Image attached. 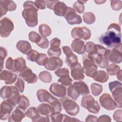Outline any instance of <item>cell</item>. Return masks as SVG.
Wrapping results in <instances>:
<instances>
[{
	"mask_svg": "<svg viewBox=\"0 0 122 122\" xmlns=\"http://www.w3.org/2000/svg\"><path fill=\"white\" fill-rule=\"evenodd\" d=\"M82 61L83 65L82 68L84 73L86 76L92 78L97 71V65L88 57L87 54L83 55Z\"/></svg>",
	"mask_w": 122,
	"mask_h": 122,
	"instance_id": "obj_6",
	"label": "cell"
},
{
	"mask_svg": "<svg viewBox=\"0 0 122 122\" xmlns=\"http://www.w3.org/2000/svg\"><path fill=\"white\" fill-rule=\"evenodd\" d=\"M39 32L41 36L46 37L51 34V30L48 25L42 24L39 27Z\"/></svg>",
	"mask_w": 122,
	"mask_h": 122,
	"instance_id": "obj_30",
	"label": "cell"
},
{
	"mask_svg": "<svg viewBox=\"0 0 122 122\" xmlns=\"http://www.w3.org/2000/svg\"><path fill=\"white\" fill-rule=\"evenodd\" d=\"M29 39L32 42L37 43L39 41L41 38V36L37 32L35 31H30L29 33Z\"/></svg>",
	"mask_w": 122,
	"mask_h": 122,
	"instance_id": "obj_42",
	"label": "cell"
},
{
	"mask_svg": "<svg viewBox=\"0 0 122 122\" xmlns=\"http://www.w3.org/2000/svg\"><path fill=\"white\" fill-rule=\"evenodd\" d=\"M122 110H117L114 112L113 115V119L116 122H121L122 121Z\"/></svg>",
	"mask_w": 122,
	"mask_h": 122,
	"instance_id": "obj_55",
	"label": "cell"
},
{
	"mask_svg": "<svg viewBox=\"0 0 122 122\" xmlns=\"http://www.w3.org/2000/svg\"><path fill=\"white\" fill-rule=\"evenodd\" d=\"M92 93L95 96H98L102 92L103 88L101 84L97 83H92L91 85Z\"/></svg>",
	"mask_w": 122,
	"mask_h": 122,
	"instance_id": "obj_32",
	"label": "cell"
},
{
	"mask_svg": "<svg viewBox=\"0 0 122 122\" xmlns=\"http://www.w3.org/2000/svg\"><path fill=\"white\" fill-rule=\"evenodd\" d=\"M84 22L88 24H93L96 20L94 14L91 12H87L84 13L83 15Z\"/></svg>",
	"mask_w": 122,
	"mask_h": 122,
	"instance_id": "obj_33",
	"label": "cell"
},
{
	"mask_svg": "<svg viewBox=\"0 0 122 122\" xmlns=\"http://www.w3.org/2000/svg\"><path fill=\"white\" fill-rule=\"evenodd\" d=\"M93 79L99 82L104 83L106 82L109 79V75L107 72L103 70H99L96 71L92 77Z\"/></svg>",
	"mask_w": 122,
	"mask_h": 122,
	"instance_id": "obj_27",
	"label": "cell"
},
{
	"mask_svg": "<svg viewBox=\"0 0 122 122\" xmlns=\"http://www.w3.org/2000/svg\"><path fill=\"white\" fill-rule=\"evenodd\" d=\"M81 106L87 109L90 112L97 114L101 109L98 102L91 95H86L82 97L81 100Z\"/></svg>",
	"mask_w": 122,
	"mask_h": 122,
	"instance_id": "obj_5",
	"label": "cell"
},
{
	"mask_svg": "<svg viewBox=\"0 0 122 122\" xmlns=\"http://www.w3.org/2000/svg\"><path fill=\"white\" fill-rule=\"evenodd\" d=\"M80 121L79 120L75 118H72L71 117L66 114H63V118L62 122H79Z\"/></svg>",
	"mask_w": 122,
	"mask_h": 122,
	"instance_id": "obj_58",
	"label": "cell"
},
{
	"mask_svg": "<svg viewBox=\"0 0 122 122\" xmlns=\"http://www.w3.org/2000/svg\"><path fill=\"white\" fill-rule=\"evenodd\" d=\"M66 56L65 62L70 68L78 63L77 56L74 54L72 52L66 55Z\"/></svg>",
	"mask_w": 122,
	"mask_h": 122,
	"instance_id": "obj_28",
	"label": "cell"
},
{
	"mask_svg": "<svg viewBox=\"0 0 122 122\" xmlns=\"http://www.w3.org/2000/svg\"><path fill=\"white\" fill-rule=\"evenodd\" d=\"M37 110L42 116L46 117H51V116L55 112L54 109L50 104L42 103L37 107Z\"/></svg>",
	"mask_w": 122,
	"mask_h": 122,
	"instance_id": "obj_20",
	"label": "cell"
},
{
	"mask_svg": "<svg viewBox=\"0 0 122 122\" xmlns=\"http://www.w3.org/2000/svg\"><path fill=\"white\" fill-rule=\"evenodd\" d=\"M36 94L37 98L40 102H48L50 105L58 100L45 89L38 90Z\"/></svg>",
	"mask_w": 122,
	"mask_h": 122,
	"instance_id": "obj_16",
	"label": "cell"
},
{
	"mask_svg": "<svg viewBox=\"0 0 122 122\" xmlns=\"http://www.w3.org/2000/svg\"><path fill=\"white\" fill-rule=\"evenodd\" d=\"M47 53L50 57H59L61 54V51L60 47H51L48 50Z\"/></svg>",
	"mask_w": 122,
	"mask_h": 122,
	"instance_id": "obj_35",
	"label": "cell"
},
{
	"mask_svg": "<svg viewBox=\"0 0 122 122\" xmlns=\"http://www.w3.org/2000/svg\"><path fill=\"white\" fill-rule=\"evenodd\" d=\"M111 6L114 10H119L122 7V1L121 0H112L111 1Z\"/></svg>",
	"mask_w": 122,
	"mask_h": 122,
	"instance_id": "obj_47",
	"label": "cell"
},
{
	"mask_svg": "<svg viewBox=\"0 0 122 122\" xmlns=\"http://www.w3.org/2000/svg\"><path fill=\"white\" fill-rule=\"evenodd\" d=\"M49 90L54 95L59 98H63L66 94V87L63 85L58 83H52L50 87Z\"/></svg>",
	"mask_w": 122,
	"mask_h": 122,
	"instance_id": "obj_17",
	"label": "cell"
},
{
	"mask_svg": "<svg viewBox=\"0 0 122 122\" xmlns=\"http://www.w3.org/2000/svg\"><path fill=\"white\" fill-rule=\"evenodd\" d=\"M63 65V61L59 57H50L45 63L44 66L49 71H56L61 68Z\"/></svg>",
	"mask_w": 122,
	"mask_h": 122,
	"instance_id": "obj_14",
	"label": "cell"
},
{
	"mask_svg": "<svg viewBox=\"0 0 122 122\" xmlns=\"http://www.w3.org/2000/svg\"><path fill=\"white\" fill-rule=\"evenodd\" d=\"M37 45L41 48L46 49L48 47L49 45V41L46 37L41 36V38L39 42L37 43Z\"/></svg>",
	"mask_w": 122,
	"mask_h": 122,
	"instance_id": "obj_45",
	"label": "cell"
},
{
	"mask_svg": "<svg viewBox=\"0 0 122 122\" xmlns=\"http://www.w3.org/2000/svg\"><path fill=\"white\" fill-rule=\"evenodd\" d=\"M15 106L7 100H4L0 104V119L6 120L10 116L11 111Z\"/></svg>",
	"mask_w": 122,
	"mask_h": 122,
	"instance_id": "obj_12",
	"label": "cell"
},
{
	"mask_svg": "<svg viewBox=\"0 0 122 122\" xmlns=\"http://www.w3.org/2000/svg\"><path fill=\"white\" fill-rule=\"evenodd\" d=\"M72 80L70 77V76L60 78L58 80V82L59 83L63 85L65 87H68L71 85L72 84Z\"/></svg>",
	"mask_w": 122,
	"mask_h": 122,
	"instance_id": "obj_39",
	"label": "cell"
},
{
	"mask_svg": "<svg viewBox=\"0 0 122 122\" xmlns=\"http://www.w3.org/2000/svg\"><path fill=\"white\" fill-rule=\"evenodd\" d=\"M67 92L68 96L71 99L74 100H76L80 95L76 91L73 85L72 84L68 87Z\"/></svg>",
	"mask_w": 122,
	"mask_h": 122,
	"instance_id": "obj_36",
	"label": "cell"
},
{
	"mask_svg": "<svg viewBox=\"0 0 122 122\" xmlns=\"http://www.w3.org/2000/svg\"><path fill=\"white\" fill-rule=\"evenodd\" d=\"M111 119L110 116L106 115H102L98 118L97 122H111Z\"/></svg>",
	"mask_w": 122,
	"mask_h": 122,
	"instance_id": "obj_59",
	"label": "cell"
},
{
	"mask_svg": "<svg viewBox=\"0 0 122 122\" xmlns=\"http://www.w3.org/2000/svg\"><path fill=\"white\" fill-rule=\"evenodd\" d=\"M63 17L70 25L79 24L82 22V19L80 15L77 14L75 10L71 7L68 8Z\"/></svg>",
	"mask_w": 122,
	"mask_h": 122,
	"instance_id": "obj_11",
	"label": "cell"
},
{
	"mask_svg": "<svg viewBox=\"0 0 122 122\" xmlns=\"http://www.w3.org/2000/svg\"><path fill=\"white\" fill-rule=\"evenodd\" d=\"M35 6L36 8L39 10H43L46 8V0H37L34 1Z\"/></svg>",
	"mask_w": 122,
	"mask_h": 122,
	"instance_id": "obj_51",
	"label": "cell"
},
{
	"mask_svg": "<svg viewBox=\"0 0 122 122\" xmlns=\"http://www.w3.org/2000/svg\"><path fill=\"white\" fill-rule=\"evenodd\" d=\"M101 106L106 110L111 111L116 108V104L110 94L104 93L99 98Z\"/></svg>",
	"mask_w": 122,
	"mask_h": 122,
	"instance_id": "obj_13",
	"label": "cell"
},
{
	"mask_svg": "<svg viewBox=\"0 0 122 122\" xmlns=\"http://www.w3.org/2000/svg\"><path fill=\"white\" fill-rule=\"evenodd\" d=\"M61 45V40L58 38H54L50 41L51 47H59Z\"/></svg>",
	"mask_w": 122,
	"mask_h": 122,
	"instance_id": "obj_56",
	"label": "cell"
},
{
	"mask_svg": "<svg viewBox=\"0 0 122 122\" xmlns=\"http://www.w3.org/2000/svg\"><path fill=\"white\" fill-rule=\"evenodd\" d=\"M95 44L92 41L86 42L85 44V51L88 54H91L94 52Z\"/></svg>",
	"mask_w": 122,
	"mask_h": 122,
	"instance_id": "obj_49",
	"label": "cell"
},
{
	"mask_svg": "<svg viewBox=\"0 0 122 122\" xmlns=\"http://www.w3.org/2000/svg\"><path fill=\"white\" fill-rule=\"evenodd\" d=\"M58 1V0H46L47 7L51 10H53L55 4Z\"/></svg>",
	"mask_w": 122,
	"mask_h": 122,
	"instance_id": "obj_57",
	"label": "cell"
},
{
	"mask_svg": "<svg viewBox=\"0 0 122 122\" xmlns=\"http://www.w3.org/2000/svg\"><path fill=\"white\" fill-rule=\"evenodd\" d=\"M24 84L25 83L24 81L19 76L16 82L15 83V86L17 88L20 92L22 93L24 90Z\"/></svg>",
	"mask_w": 122,
	"mask_h": 122,
	"instance_id": "obj_46",
	"label": "cell"
},
{
	"mask_svg": "<svg viewBox=\"0 0 122 122\" xmlns=\"http://www.w3.org/2000/svg\"><path fill=\"white\" fill-rule=\"evenodd\" d=\"M19 75L28 83H35L38 80V77L36 74L33 73L32 70L28 67H25L20 71Z\"/></svg>",
	"mask_w": 122,
	"mask_h": 122,
	"instance_id": "obj_15",
	"label": "cell"
},
{
	"mask_svg": "<svg viewBox=\"0 0 122 122\" xmlns=\"http://www.w3.org/2000/svg\"><path fill=\"white\" fill-rule=\"evenodd\" d=\"M98 121V118L96 116H94L91 114L89 115L86 118V122H96Z\"/></svg>",
	"mask_w": 122,
	"mask_h": 122,
	"instance_id": "obj_60",
	"label": "cell"
},
{
	"mask_svg": "<svg viewBox=\"0 0 122 122\" xmlns=\"http://www.w3.org/2000/svg\"><path fill=\"white\" fill-rule=\"evenodd\" d=\"M26 116L24 111L20 109L18 106L17 107L15 110L12 112L11 115L9 118L8 122H21L22 120Z\"/></svg>",
	"mask_w": 122,
	"mask_h": 122,
	"instance_id": "obj_22",
	"label": "cell"
},
{
	"mask_svg": "<svg viewBox=\"0 0 122 122\" xmlns=\"http://www.w3.org/2000/svg\"><path fill=\"white\" fill-rule=\"evenodd\" d=\"M55 74L60 78L65 76H70L69 71L67 68H62L57 70L55 71Z\"/></svg>",
	"mask_w": 122,
	"mask_h": 122,
	"instance_id": "obj_40",
	"label": "cell"
},
{
	"mask_svg": "<svg viewBox=\"0 0 122 122\" xmlns=\"http://www.w3.org/2000/svg\"><path fill=\"white\" fill-rule=\"evenodd\" d=\"M121 70L119 66L115 64H110L106 68V70L108 74L110 75H115Z\"/></svg>",
	"mask_w": 122,
	"mask_h": 122,
	"instance_id": "obj_34",
	"label": "cell"
},
{
	"mask_svg": "<svg viewBox=\"0 0 122 122\" xmlns=\"http://www.w3.org/2000/svg\"><path fill=\"white\" fill-rule=\"evenodd\" d=\"M19 92L15 86L5 85L0 89V97L4 100L9 101L16 106L20 97Z\"/></svg>",
	"mask_w": 122,
	"mask_h": 122,
	"instance_id": "obj_3",
	"label": "cell"
},
{
	"mask_svg": "<svg viewBox=\"0 0 122 122\" xmlns=\"http://www.w3.org/2000/svg\"><path fill=\"white\" fill-rule=\"evenodd\" d=\"M68 8V7L63 2L58 0L55 4L53 10L55 14L57 16H63Z\"/></svg>",
	"mask_w": 122,
	"mask_h": 122,
	"instance_id": "obj_25",
	"label": "cell"
},
{
	"mask_svg": "<svg viewBox=\"0 0 122 122\" xmlns=\"http://www.w3.org/2000/svg\"><path fill=\"white\" fill-rule=\"evenodd\" d=\"M39 78L41 81L45 83H50L52 81L51 74L46 71H41L39 74Z\"/></svg>",
	"mask_w": 122,
	"mask_h": 122,
	"instance_id": "obj_31",
	"label": "cell"
},
{
	"mask_svg": "<svg viewBox=\"0 0 122 122\" xmlns=\"http://www.w3.org/2000/svg\"><path fill=\"white\" fill-rule=\"evenodd\" d=\"M40 55V53L34 50H31L27 54V59L32 62H36Z\"/></svg>",
	"mask_w": 122,
	"mask_h": 122,
	"instance_id": "obj_38",
	"label": "cell"
},
{
	"mask_svg": "<svg viewBox=\"0 0 122 122\" xmlns=\"http://www.w3.org/2000/svg\"><path fill=\"white\" fill-rule=\"evenodd\" d=\"M51 121L54 122H62L63 118V114L61 113L60 112L53 113L50 117Z\"/></svg>",
	"mask_w": 122,
	"mask_h": 122,
	"instance_id": "obj_44",
	"label": "cell"
},
{
	"mask_svg": "<svg viewBox=\"0 0 122 122\" xmlns=\"http://www.w3.org/2000/svg\"><path fill=\"white\" fill-rule=\"evenodd\" d=\"M62 50H63V51L65 55L72 52V50L69 46H63L62 47Z\"/></svg>",
	"mask_w": 122,
	"mask_h": 122,
	"instance_id": "obj_61",
	"label": "cell"
},
{
	"mask_svg": "<svg viewBox=\"0 0 122 122\" xmlns=\"http://www.w3.org/2000/svg\"><path fill=\"white\" fill-rule=\"evenodd\" d=\"M7 55V51L6 49L3 47L0 48V71H2L3 67V63Z\"/></svg>",
	"mask_w": 122,
	"mask_h": 122,
	"instance_id": "obj_43",
	"label": "cell"
},
{
	"mask_svg": "<svg viewBox=\"0 0 122 122\" xmlns=\"http://www.w3.org/2000/svg\"><path fill=\"white\" fill-rule=\"evenodd\" d=\"M94 2H95L97 4H103V3H104L106 0H94Z\"/></svg>",
	"mask_w": 122,
	"mask_h": 122,
	"instance_id": "obj_63",
	"label": "cell"
},
{
	"mask_svg": "<svg viewBox=\"0 0 122 122\" xmlns=\"http://www.w3.org/2000/svg\"><path fill=\"white\" fill-rule=\"evenodd\" d=\"M17 104L20 109L25 111V110L30 106V102L27 97L22 95H20Z\"/></svg>",
	"mask_w": 122,
	"mask_h": 122,
	"instance_id": "obj_29",
	"label": "cell"
},
{
	"mask_svg": "<svg viewBox=\"0 0 122 122\" xmlns=\"http://www.w3.org/2000/svg\"><path fill=\"white\" fill-rule=\"evenodd\" d=\"M109 88L111 92L112 97L115 101L116 107L122 108V83L119 81H115L109 83Z\"/></svg>",
	"mask_w": 122,
	"mask_h": 122,
	"instance_id": "obj_4",
	"label": "cell"
},
{
	"mask_svg": "<svg viewBox=\"0 0 122 122\" xmlns=\"http://www.w3.org/2000/svg\"><path fill=\"white\" fill-rule=\"evenodd\" d=\"M122 70H120V71L118 72V73L116 74L117 75V78L118 79V80H120V81H122Z\"/></svg>",
	"mask_w": 122,
	"mask_h": 122,
	"instance_id": "obj_62",
	"label": "cell"
},
{
	"mask_svg": "<svg viewBox=\"0 0 122 122\" xmlns=\"http://www.w3.org/2000/svg\"><path fill=\"white\" fill-rule=\"evenodd\" d=\"M73 7L75 11L79 13H82L85 10L84 4L82 3L80 0L75 2L73 5Z\"/></svg>",
	"mask_w": 122,
	"mask_h": 122,
	"instance_id": "obj_41",
	"label": "cell"
},
{
	"mask_svg": "<svg viewBox=\"0 0 122 122\" xmlns=\"http://www.w3.org/2000/svg\"><path fill=\"white\" fill-rule=\"evenodd\" d=\"M24 10L22 11V16L25 20L26 24L30 27H34L37 25L38 10L35 6L34 1L27 0L23 4Z\"/></svg>",
	"mask_w": 122,
	"mask_h": 122,
	"instance_id": "obj_2",
	"label": "cell"
},
{
	"mask_svg": "<svg viewBox=\"0 0 122 122\" xmlns=\"http://www.w3.org/2000/svg\"><path fill=\"white\" fill-rule=\"evenodd\" d=\"M14 60L10 57H9L6 60L5 62V67L8 70L13 71V64Z\"/></svg>",
	"mask_w": 122,
	"mask_h": 122,
	"instance_id": "obj_54",
	"label": "cell"
},
{
	"mask_svg": "<svg viewBox=\"0 0 122 122\" xmlns=\"http://www.w3.org/2000/svg\"><path fill=\"white\" fill-rule=\"evenodd\" d=\"M104 56L108 61L113 64L121 63L122 61V46L118 48H112L111 50L107 49Z\"/></svg>",
	"mask_w": 122,
	"mask_h": 122,
	"instance_id": "obj_7",
	"label": "cell"
},
{
	"mask_svg": "<svg viewBox=\"0 0 122 122\" xmlns=\"http://www.w3.org/2000/svg\"><path fill=\"white\" fill-rule=\"evenodd\" d=\"M26 66V61L22 57H19L13 61V71L12 72L15 73L20 72Z\"/></svg>",
	"mask_w": 122,
	"mask_h": 122,
	"instance_id": "obj_26",
	"label": "cell"
},
{
	"mask_svg": "<svg viewBox=\"0 0 122 122\" xmlns=\"http://www.w3.org/2000/svg\"><path fill=\"white\" fill-rule=\"evenodd\" d=\"M61 102L63 109L69 115L75 116L79 112V106L72 100L64 98L62 99Z\"/></svg>",
	"mask_w": 122,
	"mask_h": 122,
	"instance_id": "obj_8",
	"label": "cell"
},
{
	"mask_svg": "<svg viewBox=\"0 0 122 122\" xmlns=\"http://www.w3.org/2000/svg\"><path fill=\"white\" fill-rule=\"evenodd\" d=\"M70 70L71 76L74 80L81 81L84 79L83 68L80 63L78 62L77 64L70 67Z\"/></svg>",
	"mask_w": 122,
	"mask_h": 122,
	"instance_id": "obj_19",
	"label": "cell"
},
{
	"mask_svg": "<svg viewBox=\"0 0 122 122\" xmlns=\"http://www.w3.org/2000/svg\"><path fill=\"white\" fill-rule=\"evenodd\" d=\"M16 47L17 49L24 54L27 55L28 53L32 50L30 44L26 41H19L16 44Z\"/></svg>",
	"mask_w": 122,
	"mask_h": 122,
	"instance_id": "obj_24",
	"label": "cell"
},
{
	"mask_svg": "<svg viewBox=\"0 0 122 122\" xmlns=\"http://www.w3.org/2000/svg\"><path fill=\"white\" fill-rule=\"evenodd\" d=\"M25 115L28 118L30 119L34 118L36 116L40 115V113L34 107H31L29 108L25 112Z\"/></svg>",
	"mask_w": 122,
	"mask_h": 122,
	"instance_id": "obj_37",
	"label": "cell"
},
{
	"mask_svg": "<svg viewBox=\"0 0 122 122\" xmlns=\"http://www.w3.org/2000/svg\"><path fill=\"white\" fill-rule=\"evenodd\" d=\"M50 117H46L43 116H41L40 114L36 117L31 119L32 122H50L51 120L50 119Z\"/></svg>",
	"mask_w": 122,
	"mask_h": 122,
	"instance_id": "obj_53",
	"label": "cell"
},
{
	"mask_svg": "<svg viewBox=\"0 0 122 122\" xmlns=\"http://www.w3.org/2000/svg\"><path fill=\"white\" fill-rule=\"evenodd\" d=\"M7 5L5 0H0V17L4 15L8 11Z\"/></svg>",
	"mask_w": 122,
	"mask_h": 122,
	"instance_id": "obj_50",
	"label": "cell"
},
{
	"mask_svg": "<svg viewBox=\"0 0 122 122\" xmlns=\"http://www.w3.org/2000/svg\"><path fill=\"white\" fill-rule=\"evenodd\" d=\"M5 1L6 4L8 11H12L16 10L17 5H16V4L12 0H5Z\"/></svg>",
	"mask_w": 122,
	"mask_h": 122,
	"instance_id": "obj_52",
	"label": "cell"
},
{
	"mask_svg": "<svg viewBox=\"0 0 122 122\" xmlns=\"http://www.w3.org/2000/svg\"><path fill=\"white\" fill-rule=\"evenodd\" d=\"M0 80H4L5 83L7 85L13 84L17 79V75L11 71L6 70H2L0 73Z\"/></svg>",
	"mask_w": 122,
	"mask_h": 122,
	"instance_id": "obj_18",
	"label": "cell"
},
{
	"mask_svg": "<svg viewBox=\"0 0 122 122\" xmlns=\"http://www.w3.org/2000/svg\"><path fill=\"white\" fill-rule=\"evenodd\" d=\"M121 27L115 23L111 24L106 32L100 38L102 44L109 48H118L122 46V33Z\"/></svg>",
	"mask_w": 122,
	"mask_h": 122,
	"instance_id": "obj_1",
	"label": "cell"
},
{
	"mask_svg": "<svg viewBox=\"0 0 122 122\" xmlns=\"http://www.w3.org/2000/svg\"><path fill=\"white\" fill-rule=\"evenodd\" d=\"M71 36L74 40L83 39L84 41L89 40L91 36L90 29L85 27H77L72 29Z\"/></svg>",
	"mask_w": 122,
	"mask_h": 122,
	"instance_id": "obj_9",
	"label": "cell"
},
{
	"mask_svg": "<svg viewBox=\"0 0 122 122\" xmlns=\"http://www.w3.org/2000/svg\"><path fill=\"white\" fill-rule=\"evenodd\" d=\"M0 35L3 38L8 37L14 29L13 22L8 18L4 17L0 20Z\"/></svg>",
	"mask_w": 122,
	"mask_h": 122,
	"instance_id": "obj_10",
	"label": "cell"
},
{
	"mask_svg": "<svg viewBox=\"0 0 122 122\" xmlns=\"http://www.w3.org/2000/svg\"><path fill=\"white\" fill-rule=\"evenodd\" d=\"M73 85L77 92L81 95H85L90 93V90L87 84L82 81H75Z\"/></svg>",
	"mask_w": 122,
	"mask_h": 122,
	"instance_id": "obj_23",
	"label": "cell"
},
{
	"mask_svg": "<svg viewBox=\"0 0 122 122\" xmlns=\"http://www.w3.org/2000/svg\"><path fill=\"white\" fill-rule=\"evenodd\" d=\"M72 50L79 54H83L85 52V44L81 40H74L71 44Z\"/></svg>",
	"mask_w": 122,
	"mask_h": 122,
	"instance_id": "obj_21",
	"label": "cell"
},
{
	"mask_svg": "<svg viewBox=\"0 0 122 122\" xmlns=\"http://www.w3.org/2000/svg\"><path fill=\"white\" fill-rule=\"evenodd\" d=\"M48 59V58L46 54L43 53H40L39 57L36 62L40 66H44Z\"/></svg>",
	"mask_w": 122,
	"mask_h": 122,
	"instance_id": "obj_48",
	"label": "cell"
}]
</instances>
